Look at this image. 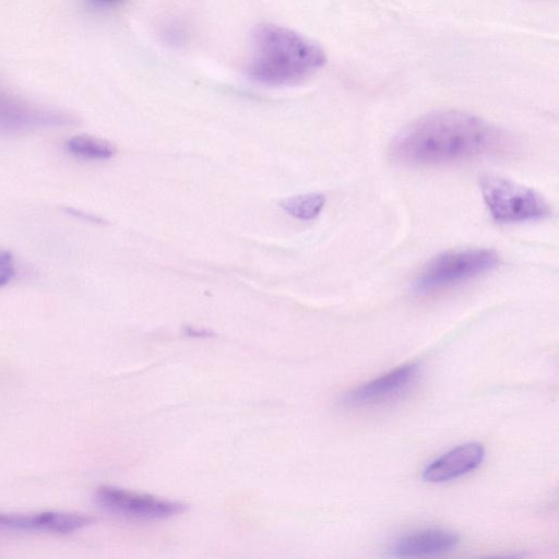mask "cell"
I'll return each mask as SVG.
<instances>
[{
	"instance_id": "cell-1",
	"label": "cell",
	"mask_w": 559,
	"mask_h": 559,
	"mask_svg": "<svg viewBox=\"0 0 559 559\" xmlns=\"http://www.w3.org/2000/svg\"><path fill=\"white\" fill-rule=\"evenodd\" d=\"M511 148L509 138L488 122L462 111L426 115L390 146L392 158L408 166H442L497 156Z\"/></svg>"
},
{
	"instance_id": "cell-2",
	"label": "cell",
	"mask_w": 559,
	"mask_h": 559,
	"mask_svg": "<svg viewBox=\"0 0 559 559\" xmlns=\"http://www.w3.org/2000/svg\"><path fill=\"white\" fill-rule=\"evenodd\" d=\"M249 76L264 85L298 84L325 63L324 50L312 39L287 27L259 25L252 36Z\"/></svg>"
},
{
	"instance_id": "cell-3",
	"label": "cell",
	"mask_w": 559,
	"mask_h": 559,
	"mask_svg": "<svg viewBox=\"0 0 559 559\" xmlns=\"http://www.w3.org/2000/svg\"><path fill=\"white\" fill-rule=\"evenodd\" d=\"M498 254L489 249H465L433 258L414 282L418 294H431L452 287L496 269Z\"/></svg>"
},
{
	"instance_id": "cell-4",
	"label": "cell",
	"mask_w": 559,
	"mask_h": 559,
	"mask_svg": "<svg viewBox=\"0 0 559 559\" xmlns=\"http://www.w3.org/2000/svg\"><path fill=\"white\" fill-rule=\"evenodd\" d=\"M480 191L489 213L499 223L537 221L550 213L549 204L537 191L509 179L486 176L480 180Z\"/></svg>"
},
{
	"instance_id": "cell-5",
	"label": "cell",
	"mask_w": 559,
	"mask_h": 559,
	"mask_svg": "<svg viewBox=\"0 0 559 559\" xmlns=\"http://www.w3.org/2000/svg\"><path fill=\"white\" fill-rule=\"evenodd\" d=\"M72 112L34 104L0 87V133L16 134L38 129L75 126Z\"/></svg>"
},
{
	"instance_id": "cell-6",
	"label": "cell",
	"mask_w": 559,
	"mask_h": 559,
	"mask_svg": "<svg viewBox=\"0 0 559 559\" xmlns=\"http://www.w3.org/2000/svg\"><path fill=\"white\" fill-rule=\"evenodd\" d=\"M94 501L102 509L136 521H159L181 514L186 504L152 495L138 493L111 486H100Z\"/></svg>"
},
{
	"instance_id": "cell-7",
	"label": "cell",
	"mask_w": 559,
	"mask_h": 559,
	"mask_svg": "<svg viewBox=\"0 0 559 559\" xmlns=\"http://www.w3.org/2000/svg\"><path fill=\"white\" fill-rule=\"evenodd\" d=\"M92 523V518L72 512L43 511L23 514L0 512V534L37 532L71 534Z\"/></svg>"
},
{
	"instance_id": "cell-8",
	"label": "cell",
	"mask_w": 559,
	"mask_h": 559,
	"mask_svg": "<svg viewBox=\"0 0 559 559\" xmlns=\"http://www.w3.org/2000/svg\"><path fill=\"white\" fill-rule=\"evenodd\" d=\"M418 378V366H400L346 393L342 403L347 407H365L385 403L406 392Z\"/></svg>"
},
{
	"instance_id": "cell-9",
	"label": "cell",
	"mask_w": 559,
	"mask_h": 559,
	"mask_svg": "<svg viewBox=\"0 0 559 559\" xmlns=\"http://www.w3.org/2000/svg\"><path fill=\"white\" fill-rule=\"evenodd\" d=\"M484 459L485 449L480 443L457 445L430 462L423 471V479L432 484L456 479L476 469Z\"/></svg>"
},
{
	"instance_id": "cell-10",
	"label": "cell",
	"mask_w": 559,
	"mask_h": 559,
	"mask_svg": "<svg viewBox=\"0 0 559 559\" xmlns=\"http://www.w3.org/2000/svg\"><path fill=\"white\" fill-rule=\"evenodd\" d=\"M459 540V535L451 530L425 528L396 539L392 547V554L403 558L436 556L451 551L456 547Z\"/></svg>"
},
{
	"instance_id": "cell-11",
	"label": "cell",
	"mask_w": 559,
	"mask_h": 559,
	"mask_svg": "<svg viewBox=\"0 0 559 559\" xmlns=\"http://www.w3.org/2000/svg\"><path fill=\"white\" fill-rule=\"evenodd\" d=\"M64 145L68 153L84 160H107L116 154L112 143L88 134L71 136Z\"/></svg>"
},
{
	"instance_id": "cell-12",
	"label": "cell",
	"mask_w": 559,
	"mask_h": 559,
	"mask_svg": "<svg viewBox=\"0 0 559 559\" xmlns=\"http://www.w3.org/2000/svg\"><path fill=\"white\" fill-rule=\"evenodd\" d=\"M324 204L325 195L318 192L294 195L280 202L281 207L289 215L304 221L316 218Z\"/></svg>"
},
{
	"instance_id": "cell-13",
	"label": "cell",
	"mask_w": 559,
	"mask_h": 559,
	"mask_svg": "<svg viewBox=\"0 0 559 559\" xmlns=\"http://www.w3.org/2000/svg\"><path fill=\"white\" fill-rule=\"evenodd\" d=\"M15 261L10 251L0 248V288L8 285L15 276Z\"/></svg>"
},
{
	"instance_id": "cell-14",
	"label": "cell",
	"mask_w": 559,
	"mask_h": 559,
	"mask_svg": "<svg viewBox=\"0 0 559 559\" xmlns=\"http://www.w3.org/2000/svg\"><path fill=\"white\" fill-rule=\"evenodd\" d=\"M186 332L188 335L191 336H207L209 334H211L206 330H199L190 326L186 329Z\"/></svg>"
},
{
	"instance_id": "cell-15",
	"label": "cell",
	"mask_w": 559,
	"mask_h": 559,
	"mask_svg": "<svg viewBox=\"0 0 559 559\" xmlns=\"http://www.w3.org/2000/svg\"><path fill=\"white\" fill-rule=\"evenodd\" d=\"M90 1L93 2L94 4L105 5V4L114 3L118 0H90Z\"/></svg>"
}]
</instances>
